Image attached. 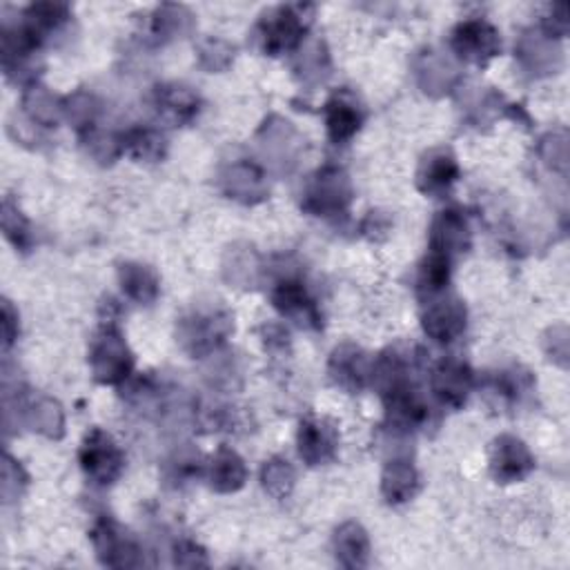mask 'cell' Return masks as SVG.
<instances>
[{
    "label": "cell",
    "instance_id": "1",
    "mask_svg": "<svg viewBox=\"0 0 570 570\" xmlns=\"http://www.w3.org/2000/svg\"><path fill=\"white\" fill-rule=\"evenodd\" d=\"M305 12H311V8H277L263 16L258 23V40L263 52L279 56L294 50L311 23V18L303 16Z\"/></svg>",
    "mask_w": 570,
    "mask_h": 570
},
{
    "label": "cell",
    "instance_id": "2",
    "mask_svg": "<svg viewBox=\"0 0 570 570\" xmlns=\"http://www.w3.org/2000/svg\"><path fill=\"white\" fill-rule=\"evenodd\" d=\"M80 468L99 486H110L121 477L125 457L116 442L101 428H94L85 434L80 446Z\"/></svg>",
    "mask_w": 570,
    "mask_h": 570
},
{
    "label": "cell",
    "instance_id": "3",
    "mask_svg": "<svg viewBox=\"0 0 570 570\" xmlns=\"http://www.w3.org/2000/svg\"><path fill=\"white\" fill-rule=\"evenodd\" d=\"M90 364L97 381L112 385L129 377L131 368H135V357L127 350L121 332L114 326H107L92 341Z\"/></svg>",
    "mask_w": 570,
    "mask_h": 570
},
{
    "label": "cell",
    "instance_id": "4",
    "mask_svg": "<svg viewBox=\"0 0 570 570\" xmlns=\"http://www.w3.org/2000/svg\"><path fill=\"white\" fill-rule=\"evenodd\" d=\"M232 330L235 324L228 313H194L179 324V339L192 357H203L221 345Z\"/></svg>",
    "mask_w": 570,
    "mask_h": 570
},
{
    "label": "cell",
    "instance_id": "5",
    "mask_svg": "<svg viewBox=\"0 0 570 570\" xmlns=\"http://www.w3.org/2000/svg\"><path fill=\"white\" fill-rule=\"evenodd\" d=\"M92 544L97 548L99 559L105 566L112 568H125V566H141V548L127 531L121 525L105 517L92 529Z\"/></svg>",
    "mask_w": 570,
    "mask_h": 570
},
{
    "label": "cell",
    "instance_id": "6",
    "mask_svg": "<svg viewBox=\"0 0 570 570\" xmlns=\"http://www.w3.org/2000/svg\"><path fill=\"white\" fill-rule=\"evenodd\" d=\"M453 50L468 63L486 65L502 52V38L486 21H466L453 31Z\"/></svg>",
    "mask_w": 570,
    "mask_h": 570
},
{
    "label": "cell",
    "instance_id": "7",
    "mask_svg": "<svg viewBox=\"0 0 570 570\" xmlns=\"http://www.w3.org/2000/svg\"><path fill=\"white\" fill-rule=\"evenodd\" d=\"M350 194H353V190H350L345 174L341 169L328 167L315 177L313 186L308 188V194H305L303 207L324 216L339 214L347 207Z\"/></svg>",
    "mask_w": 570,
    "mask_h": 570
},
{
    "label": "cell",
    "instance_id": "8",
    "mask_svg": "<svg viewBox=\"0 0 570 570\" xmlns=\"http://www.w3.org/2000/svg\"><path fill=\"white\" fill-rule=\"evenodd\" d=\"M535 468L531 451L519 442L517 436L502 434L491 448V472L499 484H515L523 477H529Z\"/></svg>",
    "mask_w": 570,
    "mask_h": 570
},
{
    "label": "cell",
    "instance_id": "9",
    "mask_svg": "<svg viewBox=\"0 0 570 570\" xmlns=\"http://www.w3.org/2000/svg\"><path fill=\"white\" fill-rule=\"evenodd\" d=\"M472 390V372L461 362H442L432 372V392L444 406L461 408Z\"/></svg>",
    "mask_w": 570,
    "mask_h": 570
},
{
    "label": "cell",
    "instance_id": "10",
    "mask_svg": "<svg viewBox=\"0 0 570 570\" xmlns=\"http://www.w3.org/2000/svg\"><path fill=\"white\" fill-rule=\"evenodd\" d=\"M337 432L324 419H303L299 426V455L308 466H321L334 457Z\"/></svg>",
    "mask_w": 570,
    "mask_h": 570
},
{
    "label": "cell",
    "instance_id": "11",
    "mask_svg": "<svg viewBox=\"0 0 570 570\" xmlns=\"http://www.w3.org/2000/svg\"><path fill=\"white\" fill-rule=\"evenodd\" d=\"M459 179V165L455 156L446 150L430 152L417 172V186L423 194L442 197L446 194L453 183Z\"/></svg>",
    "mask_w": 570,
    "mask_h": 570
},
{
    "label": "cell",
    "instance_id": "12",
    "mask_svg": "<svg viewBox=\"0 0 570 570\" xmlns=\"http://www.w3.org/2000/svg\"><path fill=\"white\" fill-rule=\"evenodd\" d=\"M470 248V232L466 218L457 210H446L434 218L430 230V250L453 258Z\"/></svg>",
    "mask_w": 570,
    "mask_h": 570
},
{
    "label": "cell",
    "instance_id": "13",
    "mask_svg": "<svg viewBox=\"0 0 570 570\" xmlns=\"http://www.w3.org/2000/svg\"><path fill=\"white\" fill-rule=\"evenodd\" d=\"M326 127H328V137L334 143H345L353 139L357 131L364 125V110L359 107V103L350 97L347 92L334 94L328 103H326Z\"/></svg>",
    "mask_w": 570,
    "mask_h": 570
},
{
    "label": "cell",
    "instance_id": "14",
    "mask_svg": "<svg viewBox=\"0 0 570 570\" xmlns=\"http://www.w3.org/2000/svg\"><path fill=\"white\" fill-rule=\"evenodd\" d=\"M273 303L283 317H290L301 326L303 324L313 328L321 326L319 324L321 317L317 313L315 301L308 296V292H305V288L299 281H281L273 292Z\"/></svg>",
    "mask_w": 570,
    "mask_h": 570
},
{
    "label": "cell",
    "instance_id": "15",
    "mask_svg": "<svg viewBox=\"0 0 570 570\" xmlns=\"http://www.w3.org/2000/svg\"><path fill=\"white\" fill-rule=\"evenodd\" d=\"M464 328H466V308L457 299L434 303L423 313L426 334H430L440 343H448L457 339L464 332Z\"/></svg>",
    "mask_w": 570,
    "mask_h": 570
},
{
    "label": "cell",
    "instance_id": "16",
    "mask_svg": "<svg viewBox=\"0 0 570 570\" xmlns=\"http://www.w3.org/2000/svg\"><path fill=\"white\" fill-rule=\"evenodd\" d=\"M199 97L183 85H161L154 92V107L172 125L190 123L199 114Z\"/></svg>",
    "mask_w": 570,
    "mask_h": 570
},
{
    "label": "cell",
    "instance_id": "17",
    "mask_svg": "<svg viewBox=\"0 0 570 570\" xmlns=\"http://www.w3.org/2000/svg\"><path fill=\"white\" fill-rule=\"evenodd\" d=\"M332 381L345 392L355 394L366 385L368 379V359L355 345H341L332 353L330 359Z\"/></svg>",
    "mask_w": 570,
    "mask_h": 570
},
{
    "label": "cell",
    "instance_id": "18",
    "mask_svg": "<svg viewBox=\"0 0 570 570\" xmlns=\"http://www.w3.org/2000/svg\"><path fill=\"white\" fill-rule=\"evenodd\" d=\"M337 561L345 568H364L370 557V540L359 523H343L334 533Z\"/></svg>",
    "mask_w": 570,
    "mask_h": 570
},
{
    "label": "cell",
    "instance_id": "19",
    "mask_svg": "<svg viewBox=\"0 0 570 570\" xmlns=\"http://www.w3.org/2000/svg\"><path fill=\"white\" fill-rule=\"evenodd\" d=\"M210 477H212V489H216L218 493H235L245 484L248 470L243 459L235 451L221 448L212 459Z\"/></svg>",
    "mask_w": 570,
    "mask_h": 570
},
{
    "label": "cell",
    "instance_id": "20",
    "mask_svg": "<svg viewBox=\"0 0 570 570\" xmlns=\"http://www.w3.org/2000/svg\"><path fill=\"white\" fill-rule=\"evenodd\" d=\"M383 497L390 504H404L413 499L419 491L417 470L406 461H394L383 472Z\"/></svg>",
    "mask_w": 570,
    "mask_h": 570
},
{
    "label": "cell",
    "instance_id": "21",
    "mask_svg": "<svg viewBox=\"0 0 570 570\" xmlns=\"http://www.w3.org/2000/svg\"><path fill=\"white\" fill-rule=\"evenodd\" d=\"M123 292L139 303H152L159 296V281L154 273L139 263H125L118 270Z\"/></svg>",
    "mask_w": 570,
    "mask_h": 570
},
{
    "label": "cell",
    "instance_id": "22",
    "mask_svg": "<svg viewBox=\"0 0 570 570\" xmlns=\"http://www.w3.org/2000/svg\"><path fill=\"white\" fill-rule=\"evenodd\" d=\"M123 148H127L131 156L141 161H161L165 156V139L150 127L131 129L123 139Z\"/></svg>",
    "mask_w": 570,
    "mask_h": 570
},
{
    "label": "cell",
    "instance_id": "23",
    "mask_svg": "<svg viewBox=\"0 0 570 570\" xmlns=\"http://www.w3.org/2000/svg\"><path fill=\"white\" fill-rule=\"evenodd\" d=\"M448 279H451V258L444 254L430 252L419 273V292H428V294L442 292L448 286Z\"/></svg>",
    "mask_w": 570,
    "mask_h": 570
},
{
    "label": "cell",
    "instance_id": "24",
    "mask_svg": "<svg viewBox=\"0 0 570 570\" xmlns=\"http://www.w3.org/2000/svg\"><path fill=\"white\" fill-rule=\"evenodd\" d=\"M294 484V472L283 459H273L263 468V489H266L275 497H283L292 491Z\"/></svg>",
    "mask_w": 570,
    "mask_h": 570
},
{
    "label": "cell",
    "instance_id": "25",
    "mask_svg": "<svg viewBox=\"0 0 570 570\" xmlns=\"http://www.w3.org/2000/svg\"><path fill=\"white\" fill-rule=\"evenodd\" d=\"M3 230L16 248H21V250L29 248L31 235H29L27 218L18 212V207L10 199H5V203H3Z\"/></svg>",
    "mask_w": 570,
    "mask_h": 570
},
{
    "label": "cell",
    "instance_id": "26",
    "mask_svg": "<svg viewBox=\"0 0 570 570\" xmlns=\"http://www.w3.org/2000/svg\"><path fill=\"white\" fill-rule=\"evenodd\" d=\"M3 334H5V350L12 347V343L16 341L18 334V315L14 313V308L10 305V301H5L3 305Z\"/></svg>",
    "mask_w": 570,
    "mask_h": 570
}]
</instances>
